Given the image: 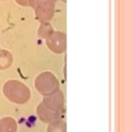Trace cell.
<instances>
[{
  "label": "cell",
  "instance_id": "cell-3",
  "mask_svg": "<svg viewBox=\"0 0 132 132\" xmlns=\"http://www.w3.org/2000/svg\"><path fill=\"white\" fill-rule=\"evenodd\" d=\"M35 87L43 96H48L59 90V83L50 72H42L35 79Z\"/></svg>",
  "mask_w": 132,
  "mask_h": 132
},
{
  "label": "cell",
  "instance_id": "cell-2",
  "mask_svg": "<svg viewBox=\"0 0 132 132\" xmlns=\"http://www.w3.org/2000/svg\"><path fill=\"white\" fill-rule=\"evenodd\" d=\"M3 91L7 99L14 103L19 104L27 102L31 94L27 86L17 80H11L6 82L4 86Z\"/></svg>",
  "mask_w": 132,
  "mask_h": 132
},
{
  "label": "cell",
  "instance_id": "cell-1",
  "mask_svg": "<svg viewBox=\"0 0 132 132\" xmlns=\"http://www.w3.org/2000/svg\"><path fill=\"white\" fill-rule=\"evenodd\" d=\"M63 107V95L61 91L46 96L39 107L37 108V114L42 122H51L56 120L60 116Z\"/></svg>",
  "mask_w": 132,
  "mask_h": 132
},
{
  "label": "cell",
  "instance_id": "cell-6",
  "mask_svg": "<svg viewBox=\"0 0 132 132\" xmlns=\"http://www.w3.org/2000/svg\"><path fill=\"white\" fill-rule=\"evenodd\" d=\"M48 132H66V124L63 121L55 120L50 124Z\"/></svg>",
  "mask_w": 132,
  "mask_h": 132
},
{
  "label": "cell",
  "instance_id": "cell-5",
  "mask_svg": "<svg viewBox=\"0 0 132 132\" xmlns=\"http://www.w3.org/2000/svg\"><path fill=\"white\" fill-rule=\"evenodd\" d=\"M0 132H17V123L15 120L10 117L1 119Z\"/></svg>",
  "mask_w": 132,
  "mask_h": 132
},
{
  "label": "cell",
  "instance_id": "cell-4",
  "mask_svg": "<svg viewBox=\"0 0 132 132\" xmlns=\"http://www.w3.org/2000/svg\"><path fill=\"white\" fill-rule=\"evenodd\" d=\"M65 35L61 33H56L48 39V47L56 53H61L65 48Z\"/></svg>",
  "mask_w": 132,
  "mask_h": 132
}]
</instances>
